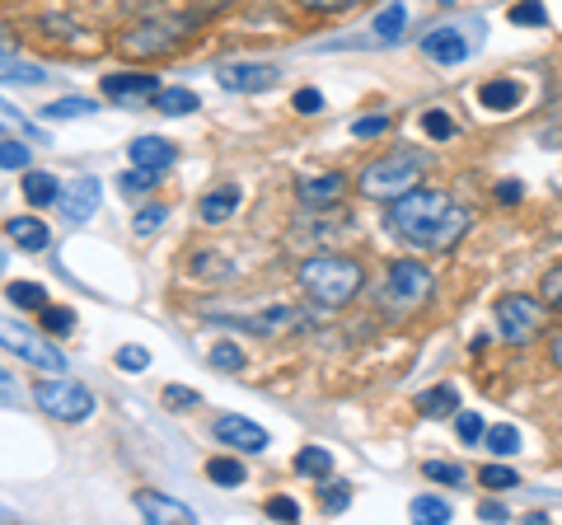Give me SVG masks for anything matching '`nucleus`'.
<instances>
[{
	"instance_id": "47",
	"label": "nucleus",
	"mask_w": 562,
	"mask_h": 525,
	"mask_svg": "<svg viewBox=\"0 0 562 525\" xmlns=\"http://www.w3.org/2000/svg\"><path fill=\"white\" fill-rule=\"evenodd\" d=\"M291 109H295V113H319V109H324V94H319V90H295Z\"/></svg>"
},
{
	"instance_id": "55",
	"label": "nucleus",
	"mask_w": 562,
	"mask_h": 525,
	"mask_svg": "<svg viewBox=\"0 0 562 525\" xmlns=\"http://www.w3.org/2000/svg\"><path fill=\"white\" fill-rule=\"evenodd\" d=\"M10 47H14V43H10V33H5V29H0V57H5V52H10Z\"/></svg>"
},
{
	"instance_id": "17",
	"label": "nucleus",
	"mask_w": 562,
	"mask_h": 525,
	"mask_svg": "<svg viewBox=\"0 0 562 525\" xmlns=\"http://www.w3.org/2000/svg\"><path fill=\"white\" fill-rule=\"evenodd\" d=\"M295 192H301L305 206H333L347 192V179H342V174H314V179H301V188H295Z\"/></svg>"
},
{
	"instance_id": "3",
	"label": "nucleus",
	"mask_w": 562,
	"mask_h": 525,
	"mask_svg": "<svg viewBox=\"0 0 562 525\" xmlns=\"http://www.w3.org/2000/svg\"><path fill=\"white\" fill-rule=\"evenodd\" d=\"M301 287L314 305H324V310H342L351 295L361 291V262H351L342 254H314L301 262Z\"/></svg>"
},
{
	"instance_id": "22",
	"label": "nucleus",
	"mask_w": 562,
	"mask_h": 525,
	"mask_svg": "<svg viewBox=\"0 0 562 525\" xmlns=\"http://www.w3.org/2000/svg\"><path fill=\"white\" fill-rule=\"evenodd\" d=\"M24 198H29L33 206H52V202H61V188H57V179H52V174L29 169V174H24Z\"/></svg>"
},
{
	"instance_id": "41",
	"label": "nucleus",
	"mask_w": 562,
	"mask_h": 525,
	"mask_svg": "<svg viewBox=\"0 0 562 525\" xmlns=\"http://www.w3.org/2000/svg\"><path fill=\"white\" fill-rule=\"evenodd\" d=\"M117 366H122V371H146V366H150V353H146V347H117Z\"/></svg>"
},
{
	"instance_id": "44",
	"label": "nucleus",
	"mask_w": 562,
	"mask_h": 525,
	"mask_svg": "<svg viewBox=\"0 0 562 525\" xmlns=\"http://www.w3.org/2000/svg\"><path fill=\"white\" fill-rule=\"evenodd\" d=\"M43 324L52 328V334H66V328H76V314L57 310V305H43Z\"/></svg>"
},
{
	"instance_id": "32",
	"label": "nucleus",
	"mask_w": 562,
	"mask_h": 525,
	"mask_svg": "<svg viewBox=\"0 0 562 525\" xmlns=\"http://www.w3.org/2000/svg\"><path fill=\"white\" fill-rule=\"evenodd\" d=\"M422 474H427L431 483H450V488H464L469 483L464 469L460 465H446V460H427V465H422Z\"/></svg>"
},
{
	"instance_id": "36",
	"label": "nucleus",
	"mask_w": 562,
	"mask_h": 525,
	"mask_svg": "<svg viewBox=\"0 0 562 525\" xmlns=\"http://www.w3.org/2000/svg\"><path fill=\"white\" fill-rule=\"evenodd\" d=\"M211 366H216V371H244V353L235 343H216L211 347Z\"/></svg>"
},
{
	"instance_id": "20",
	"label": "nucleus",
	"mask_w": 562,
	"mask_h": 525,
	"mask_svg": "<svg viewBox=\"0 0 562 525\" xmlns=\"http://www.w3.org/2000/svg\"><path fill=\"white\" fill-rule=\"evenodd\" d=\"M5 231H10V239L20 244V249H29V254L47 249V239H52V235H47V225H43V221H33V216H14Z\"/></svg>"
},
{
	"instance_id": "11",
	"label": "nucleus",
	"mask_w": 562,
	"mask_h": 525,
	"mask_svg": "<svg viewBox=\"0 0 562 525\" xmlns=\"http://www.w3.org/2000/svg\"><path fill=\"white\" fill-rule=\"evenodd\" d=\"M211 432H216L221 446H235V450H244V455L268 450V432H262L258 423H249V417H239V413H221Z\"/></svg>"
},
{
	"instance_id": "12",
	"label": "nucleus",
	"mask_w": 562,
	"mask_h": 525,
	"mask_svg": "<svg viewBox=\"0 0 562 525\" xmlns=\"http://www.w3.org/2000/svg\"><path fill=\"white\" fill-rule=\"evenodd\" d=\"M155 94H160V85H155V76L136 71V76H103V99L122 103V109H136V103H155Z\"/></svg>"
},
{
	"instance_id": "10",
	"label": "nucleus",
	"mask_w": 562,
	"mask_h": 525,
	"mask_svg": "<svg viewBox=\"0 0 562 525\" xmlns=\"http://www.w3.org/2000/svg\"><path fill=\"white\" fill-rule=\"evenodd\" d=\"M384 295H390V305H417L431 295V272L422 268V262L403 258L390 268V282H384Z\"/></svg>"
},
{
	"instance_id": "40",
	"label": "nucleus",
	"mask_w": 562,
	"mask_h": 525,
	"mask_svg": "<svg viewBox=\"0 0 562 525\" xmlns=\"http://www.w3.org/2000/svg\"><path fill=\"white\" fill-rule=\"evenodd\" d=\"M0 169H29V146L0 142Z\"/></svg>"
},
{
	"instance_id": "33",
	"label": "nucleus",
	"mask_w": 562,
	"mask_h": 525,
	"mask_svg": "<svg viewBox=\"0 0 562 525\" xmlns=\"http://www.w3.org/2000/svg\"><path fill=\"white\" fill-rule=\"evenodd\" d=\"M165 409H173V413H188V409H198L202 404V394L198 390H188V384H165Z\"/></svg>"
},
{
	"instance_id": "34",
	"label": "nucleus",
	"mask_w": 562,
	"mask_h": 525,
	"mask_svg": "<svg viewBox=\"0 0 562 525\" xmlns=\"http://www.w3.org/2000/svg\"><path fill=\"white\" fill-rule=\"evenodd\" d=\"M479 479H483V488H492V493H512V488L520 483L516 469H506V465H487Z\"/></svg>"
},
{
	"instance_id": "6",
	"label": "nucleus",
	"mask_w": 562,
	"mask_h": 525,
	"mask_svg": "<svg viewBox=\"0 0 562 525\" xmlns=\"http://www.w3.org/2000/svg\"><path fill=\"white\" fill-rule=\"evenodd\" d=\"M0 347L5 353H14L20 361H29V366H38V371H66V357H61V347L57 343H47L43 334H33V328H24L20 320H5L0 314Z\"/></svg>"
},
{
	"instance_id": "2",
	"label": "nucleus",
	"mask_w": 562,
	"mask_h": 525,
	"mask_svg": "<svg viewBox=\"0 0 562 525\" xmlns=\"http://www.w3.org/2000/svg\"><path fill=\"white\" fill-rule=\"evenodd\" d=\"M206 20L202 10H188V14H146V20H136L127 33L117 38V52L132 62H150V57H169V52H179L192 29Z\"/></svg>"
},
{
	"instance_id": "15",
	"label": "nucleus",
	"mask_w": 562,
	"mask_h": 525,
	"mask_svg": "<svg viewBox=\"0 0 562 525\" xmlns=\"http://www.w3.org/2000/svg\"><path fill=\"white\" fill-rule=\"evenodd\" d=\"M61 216L66 221H90L99 212V179H76L70 188H61Z\"/></svg>"
},
{
	"instance_id": "49",
	"label": "nucleus",
	"mask_w": 562,
	"mask_h": 525,
	"mask_svg": "<svg viewBox=\"0 0 562 525\" xmlns=\"http://www.w3.org/2000/svg\"><path fill=\"white\" fill-rule=\"evenodd\" d=\"M268 516H277V521H295V516H301V506H295L291 498H268Z\"/></svg>"
},
{
	"instance_id": "54",
	"label": "nucleus",
	"mask_w": 562,
	"mask_h": 525,
	"mask_svg": "<svg viewBox=\"0 0 562 525\" xmlns=\"http://www.w3.org/2000/svg\"><path fill=\"white\" fill-rule=\"evenodd\" d=\"M549 357H553V366H558V371H562V334L549 343Z\"/></svg>"
},
{
	"instance_id": "1",
	"label": "nucleus",
	"mask_w": 562,
	"mask_h": 525,
	"mask_svg": "<svg viewBox=\"0 0 562 525\" xmlns=\"http://www.w3.org/2000/svg\"><path fill=\"white\" fill-rule=\"evenodd\" d=\"M469 212L454 206L441 188H408L403 198L390 202V231H398L417 249H431V254H450L460 235L469 231Z\"/></svg>"
},
{
	"instance_id": "27",
	"label": "nucleus",
	"mask_w": 562,
	"mask_h": 525,
	"mask_svg": "<svg viewBox=\"0 0 562 525\" xmlns=\"http://www.w3.org/2000/svg\"><path fill=\"white\" fill-rule=\"evenodd\" d=\"M0 80H20V85H47V71L33 62H14L10 52L0 57Z\"/></svg>"
},
{
	"instance_id": "46",
	"label": "nucleus",
	"mask_w": 562,
	"mask_h": 525,
	"mask_svg": "<svg viewBox=\"0 0 562 525\" xmlns=\"http://www.w3.org/2000/svg\"><path fill=\"white\" fill-rule=\"evenodd\" d=\"M347 502H351V488L347 483H328L324 488V512H342Z\"/></svg>"
},
{
	"instance_id": "39",
	"label": "nucleus",
	"mask_w": 562,
	"mask_h": 525,
	"mask_svg": "<svg viewBox=\"0 0 562 525\" xmlns=\"http://www.w3.org/2000/svg\"><path fill=\"white\" fill-rule=\"evenodd\" d=\"M155 188V169H127V174H122V192H127V198H132V192H150Z\"/></svg>"
},
{
	"instance_id": "28",
	"label": "nucleus",
	"mask_w": 562,
	"mask_h": 525,
	"mask_svg": "<svg viewBox=\"0 0 562 525\" xmlns=\"http://www.w3.org/2000/svg\"><path fill=\"white\" fill-rule=\"evenodd\" d=\"M295 469H301L305 479H324L328 469H333V455L324 446H305L301 455H295Z\"/></svg>"
},
{
	"instance_id": "37",
	"label": "nucleus",
	"mask_w": 562,
	"mask_h": 525,
	"mask_svg": "<svg viewBox=\"0 0 562 525\" xmlns=\"http://www.w3.org/2000/svg\"><path fill=\"white\" fill-rule=\"evenodd\" d=\"M422 127H427L431 142H450V136H454V122H450L441 109H431L427 118H422Z\"/></svg>"
},
{
	"instance_id": "48",
	"label": "nucleus",
	"mask_w": 562,
	"mask_h": 525,
	"mask_svg": "<svg viewBox=\"0 0 562 525\" xmlns=\"http://www.w3.org/2000/svg\"><path fill=\"white\" fill-rule=\"evenodd\" d=\"M160 221H169L165 206H146V212L136 216V231H140V235H150V231H160Z\"/></svg>"
},
{
	"instance_id": "13",
	"label": "nucleus",
	"mask_w": 562,
	"mask_h": 525,
	"mask_svg": "<svg viewBox=\"0 0 562 525\" xmlns=\"http://www.w3.org/2000/svg\"><path fill=\"white\" fill-rule=\"evenodd\" d=\"M136 512L146 516V521H155V525H165V521H173V525H192V521H198V516H192V506H183L179 498L155 493V488H140V493H136Z\"/></svg>"
},
{
	"instance_id": "53",
	"label": "nucleus",
	"mask_w": 562,
	"mask_h": 525,
	"mask_svg": "<svg viewBox=\"0 0 562 525\" xmlns=\"http://www.w3.org/2000/svg\"><path fill=\"white\" fill-rule=\"evenodd\" d=\"M479 516H483V521H512L502 502H483V506H479Z\"/></svg>"
},
{
	"instance_id": "5",
	"label": "nucleus",
	"mask_w": 562,
	"mask_h": 525,
	"mask_svg": "<svg viewBox=\"0 0 562 525\" xmlns=\"http://www.w3.org/2000/svg\"><path fill=\"white\" fill-rule=\"evenodd\" d=\"M33 404H38L47 417H57V423H85V417L94 413V394L85 390L76 380H38L33 384Z\"/></svg>"
},
{
	"instance_id": "7",
	"label": "nucleus",
	"mask_w": 562,
	"mask_h": 525,
	"mask_svg": "<svg viewBox=\"0 0 562 525\" xmlns=\"http://www.w3.org/2000/svg\"><path fill=\"white\" fill-rule=\"evenodd\" d=\"M497 324L506 343H530L535 334H543V305L535 295H502L497 301Z\"/></svg>"
},
{
	"instance_id": "38",
	"label": "nucleus",
	"mask_w": 562,
	"mask_h": 525,
	"mask_svg": "<svg viewBox=\"0 0 562 525\" xmlns=\"http://www.w3.org/2000/svg\"><path fill=\"white\" fill-rule=\"evenodd\" d=\"M454 432H460V442H483V432H487V423H483V417L479 413H460V417H454Z\"/></svg>"
},
{
	"instance_id": "25",
	"label": "nucleus",
	"mask_w": 562,
	"mask_h": 525,
	"mask_svg": "<svg viewBox=\"0 0 562 525\" xmlns=\"http://www.w3.org/2000/svg\"><path fill=\"white\" fill-rule=\"evenodd\" d=\"M206 479L221 483V488H239L244 483V465L231 460V455H211V460H206Z\"/></svg>"
},
{
	"instance_id": "43",
	"label": "nucleus",
	"mask_w": 562,
	"mask_h": 525,
	"mask_svg": "<svg viewBox=\"0 0 562 525\" xmlns=\"http://www.w3.org/2000/svg\"><path fill=\"white\" fill-rule=\"evenodd\" d=\"M512 20L516 24H543L549 14H543V0H520V5L512 10Z\"/></svg>"
},
{
	"instance_id": "23",
	"label": "nucleus",
	"mask_w": 562,
	"mask_h": 525,
	"mask_svg": "<svg viewBox=\"0 0 562 525\" xmlns=\"http://www.w3.org/2000/svg\"><path fill=\"white\" fill-rule=\"evenodd\" d=\"M403 24H408V10H403V5H398V0H394V5H384V10L375 14V24H371V33H375V38H380V43H398V38H403Z\"/></svg>"
},
{
	"instance_id": "9",
	"label": "nucleus",
	"mask_w": 562,
	"mask_h": 525,
	"mask_svg": "<svg viewBox=\"0 0 562 525\" xmlns=\"http://www.w3.org/2000/svg\"><path fill=\"white\" fill-rule=\"evenodd\" d=\"M216 80L231 94H262L281 80V71L272 62H231V66H216Z\"/></svg>"
},
{
	"instance_id": "26",
	"label": "nucleus",
	"mask_w": 562,
	"mask_h": 525,
	"mask_svg": "<svg viewBox=\"0 0 562 525\" xmlns=\"http://www.w3.org/2000/svg\"><path fill=\"white\" fill-rule=\"evenodd\" d=\"M94 113V99H76V94H66V99H52L43 118L47 122H66V118H90Z\"/></svg>"
},
{
	"instance_id": "8",
	"label": "nucleus",
	"mask_w": 562,
	"mask_h": 525,
	"mask_svg": "<svg viewBox=\"0 0 562 525\" xmlns=\"http://www.w3.org/2000/svg\"><path fill=\"white\" fill-rule=\"evenodd\" d=\"M211 320H231V324L254 328V334H262V338H277V334H295V328H305L314 314L295 310V305H268V310H244V314H211Z\"/></svg>"
},
{
	"instance_id": "52",
	"label": "nucleus",
	"mask_w": 562,
	"mask_h": 525,
	"mask_svg": "<svg viewBox=\"0 0 562 525\" xmlns=\"http://www.w3.org/2000/svg\"><path fill=\"white\" fill-rule=\"evenodd\" d=\"M497 202H512V206H516V202H520V183H516V179L497 183Z\"/></svg>"
},
{
	"instance_id": "29",
	"label": "nucleus",
	"mask_w": 562,
	"mask_h": 525,
	"mask_svg": "<svg viewBox=\"0 0 562 525\" xmlns=\"http://www.w3.org/2000/svg\"><path fill=\"white\" fill-rule=\"evenodd\" d=\"M408 512H413V521H427V525H446L450 521V502L446 498H413V506H408Z\"/></svg>"
},
{
	"instance_id": "51",
	"label": "nucleus",
	"mask_w": 562,
	"mask_h": 525,
	"mask_svg": "<svg viewBox=\"0 0 562 525\" xmlns=\"http://www.w3.org/2000/svg\"><path fill=\"white\" fill-rule=\"evenodd\" d=\"M384 127H390V118H384V113H375V118H361V122H357V127H351V132H357V136H380Z\"/></svg>"
},
{
	"instance_id": "45",
	"label": "nucleus",
	"mask_w": 562,
	"mask_h": 525,
	"mask_svg": "<svg viewBox=\"0 0 562 525\" xmlns=\"http://www.w3.org/2000/svg\"><path fill=\"white\" fill-rule=\"evenodd\" d=\"M310 14H342V10H357L361 0H301Z\"/></svg>"
},
{
	"instance_id": "30",
	"label": "nucleus",
	"mask_w": 562,
	"mask_h": 525,
	"mask_svg": "<svg viewBox=\"0 0 562 525\" xmlns=\"http://www.w3.org/2000/svg\"><path fill=\"white\" fill-rule=\"evenodd\" d=\"M483 442H487L492 455H516V450H520V432H516L512 423H497V427L483 432Z\"/></svg>"
},
{
	"instance_id": "24",
	"label": "nucleus",
	"mask_w": 562,
	"mask_h": 525,
	"mask_svg": "<svg viewBox=\"0 0 562 525\" xmlns=\"http://www.w3.org/2000/svg\"><path fill=\"white\" fill-rule=\"evenodd\" d=\"M155 109L165 118H188V113H198V94L192 90H160L155 94Z\"/></svg>"
},
{
	"instance_id": "42",
	"label": "nucleus",
	"mask_w": 562,
	"mask_h": 525,
	"mask_svg": "<svg viewBox=\"0 0 562 525\" xmlns=\"http://www.w3.org/2000/svg\"><path fill=\"white\" fill-rule=\"evenodd\" d=\"M24 399V390H20V380H14L5 366H0V409H14Z\"/></svg>"
},
{
	"instance_id": "31",
	"label": "nucleus",
	"mask_w": 562,
	"mask_h": 525,
	"mask_svg": "<svg viewBox=\"0 0 562 525\" xmlns=\"http://www.w3.org/2000/svg\"><path fill=\"white\" fill-rule=\"evenodd\" d=\"M0 127H14L20 136H29V142H43V127H33V122H29L20 109H10L5 99H0Z\"/></svg>"
},
{
	"instance_id": "19",
	"label": "nucleus",
	"mask_w": 562,
	"mask_h": 525,
	"mask_svg": "<svg viewBox=\"0 0 562 525\" xmlns=\"http://www.w3.org/2000/svg\"><path fill=\"white\" fill-rule=\"evenodd\" d=\"M479 103L492 113H512V109H520V85L516 80H487L479 90Z\"/></svg>"
},
{
	"instance_id": "14",
	"label": "nucleus",
	"mask_w": 562,
	"mask_h": 525,
	"mask_svg": "<svg viewBox=\"0 0 562 525\" xmlns=\"http://www.w3.org/2000/svg\"><path fill=\"white\" fill-rule=\"evenodd\" d=\"M469 38L460 29H431L427 38H422V52H427V57L436 62V66H460L464 57H469Z\"/></svg>"
},
{
	"instance_id": "18",
	"label": "nucleus",
	"mask_w": 562,
	"mask_h": 525,
	"mask_svg": "<svg viewBox=\"0 0 562 525\" xmlns=\"http://www.w3.org/2000/svg\"><path fill=\"white\" fill-rule=\"evenodd\" d=\"M235 206H239V188H235V183H225V188H216V192H206L198 212H202L206 225H221V221H231V216H235Z\"/></svg>"
},
{
	"instance_id": "50",
	"label": "nucleus",
	"mask_w": 562,
	"mask_h": 525,
	"mask_svg": "<svg viewBox=\"0 0 562 525\" xmlns=\"http://www.w3.org/2000/svg\"><path fill=\"white\" fill-rule=\"evenodd\" d=\"M543 301L562 310V268H553L549 277H543Z\"/></svg>"
},
{
	"instance_id": "35",
	"label": "nucleus",
	"mask_w": 562,
	"mask_h": 525,
	"mask_svg": "<svg viewBox=\"0 0 562 525\" xmlns=\"http://www.w3.org/2000/svg\"><path fill=\"white\" fill-rule=\"evenodd\" d=\"M10 301L20 305V310H43V287L38 282H10Z\"/></svg>"
},
{
	"instance_id": "21",
	"label": "nucleus",
	"mask_w": 562,
	"mask_h": 525,
	"mask_svg": "<svg viewBox=\"0 0 562 525\" xmlns=\"http://www.w3.org/2000/svg\"><path fill=\"white\" fill-rule=\"evenodd\" d=\"M417 409H422V417H450L460 409V390H454V384H436V390L417 399Z\"/></svg>"
},
{
	"instance_id": "16",
	"label": "nucleus",
	"mask_w": 562,
	"mask_h": 525,
	"mask_svg": "<svg viewBox=\"0 0 562 525\" xmlns=\"http://www.w3.org/2000/svg\"><path fill=\"white\" fill-rule=\"evenodd\" d=\"M127 150H132V165H136V169H155V174L179 160V150H173L169 142H160V136H136Z\"/></svg>"
},
{
	"instance_id": "4",
	"label": "nucleus",
	"mask_w": 562,
	"mask_h": 525,
	"mask_svg": "<svg viewBox=\"0 0 562 525\" xmlns=\"http://www.w3.org/2000/svg\"><path fill=\"white\" fill-rule=\"evenodd\" d=\"M422 169H427V150H390L357 174V192L371 202H394L422 183Z\"/></svg>"
},
{
	"instance_id": "56",
	"label": "nucleus",
	"mask_w": 562,
	"mask_h": 525,
	"mask_svg": "<svg viewBox=\"0 0 562 525\" xmlns=\"http://www.w3.org/2000/svg\"><path fill=\"white\" fill-rule=\"evenodd\" d=\"M0 521H20V516H14V512H5V506H0Z\"/></svg>"
}]
</instances>
